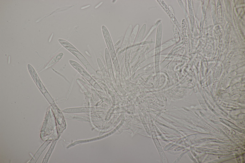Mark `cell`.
<instances>
[{
    "mask_svg": "<svg viewBox=\"0 0 245 163\" xmlns=\"http://www.w3.org/2000/svg\"><path fill=\"white\" fill-rule=\"evenodd\" d=\"M139 27V25H137L136 26L134 29H133L132 31L130 41H129V43H129V44L131 45H132L135 42V41L136 40V38L137 36V34L138 32Z\"/></svg>",
    "mask_w": 245,
    "mask_h": 163,
    "instance_id": "1",
    "label": "cell"
},
{
    "mask_svg": "<svg viewBox=\"0 0 245 163\" xmlns=\"http://www.w3.org/2000/svg\"><path fill=\"white\" fill-rule=\"evenodd\" d=\"M132 25H130L128 27L123 42V46L126 45L130 41L131 34L132 31Z\"/></svg>",
    "mask_w": 245,
    "mask_h": 163,
    "instance_id": "2",
    "label": "cell"
},
{
    "mask_svg": "<svg viewBox=\"0 0 245 163\" xmlns=\"http://www.w3.org/2000/svg\"><path fill=\"white\" fill-rule=\"evenodd\" d=\"M146 27L147 26H146V25L145 24L143 25L141 29L135 42L136 44L138 43H140L142 40L146 32Z\"/></svg>",
    "mask_w": 245,
    "mask_h": 163,
    "instance_id": "3",
    "label": "cell"
},
{
    "mask_svg": "<svg viewBox=\"0 0 245 163\" xmlns=\"http://www.w3.org/2000/svg\"><path fill=\"white\" fill-rule=\"evenodd\" d=\"M63 55V53H61L58 54L55 57L53 58L52 60H51V61L48 64V65L46 66L45 68H48L54 65L55 64L57 63L62 58Z\"/></svg>",
    "mask_w": 245,
    "mask_h": 163,
    "instance_id": "4",
    "label": "cell"
},
{
    "mask_svg": "<svg viewBox=\"0 0 245 163\" xmlns=\"http://www.w3.org/2000/svg\"><path fill=\"white\" fill-rule=\"evenodd\" d=\"M102 3H103V2H101L100 3L98 4V5L96 6L95 7V9H96V8H98L99 7H100L101 5V4H102Z\"/></svg>",
    "mask_w": 245,
    "mask_h": 163,
    "instance_id": "5",
    "label": "cell"
},
{
    "mask_svg": "<svg viewBox=\"0 0 245 163\" xmlns=\"http://www.w3.org/2000/svg\"><path fill=\"white\" fill-rule=\"evenodd\" d=\"M90 6V5H88L87 6L83 7H81V9H85L87 8L88 7H89Z\"/></svg>",
    "mask_w": 245,
    "mask_h": 163,
    "instance_id": "6",
    "label": "cell"
}]
</instances>
